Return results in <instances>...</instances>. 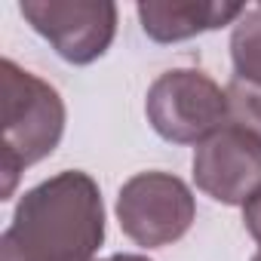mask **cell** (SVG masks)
<instances>
[{
    "mask_svg": "<svg viewBox=\"0 0 261 261\" xmlns=\"http://www.w3.org/2000/svg\"><path fill=\"white\" fill-rule=\"evenodd\" d=\"M101 243V191L92 175L68 169L25 191L0 237V261H92Z\"/></svg>",
    "mask_w": 261,
    "mask_h": 261,
    "instance_id": "cell-1",
    "label": "cell"
},
{
    "mask_svg": "<svg viewBox=\"0 0 261 261\" xmlns=\"http://www.w3.org/2000/svg\"><path fill=\"white\" fill-rule=\"evenodd\" d=\"M4 86V197H13L19 172L49 157L65 133V101L62 95L31 71L19 68L13 59L0 62Z\"/></svg>",
    "mask_w": 261,
    "mask_h": 261,
    "instance_id": "cell-2",
    "label": "cell"
},
{
    "mask_svg": "<svg viewBox=\"0 0 261 261\" xmlns=\"http://www.w3.org/2000/svg\"><path fill=\"white\" fill-rule=\"evenodd\" d=\"M145 114L160 139L175 145H200L230 123V101L227 89H221L209 74L175 68L151 83Z\"/></svg>",
    "mask_w": 261,
    "mask_h": 261,
    "instance_id": "cell-3",
    "label": "cell"
},
{
    "mask_svg": "<svg viewBox=\"0 0 261 261\" xmlns=\"http://www.w3.org/2000/svg\"><path fill=\"white\" fill-rule=\"evenodd\" d=\"M197 218L191 188L169 172H139L117 197V221L123 233L145 246L160 249L181 240Z\"/></svg>",
    "mask_w": 261,
    "mask_h": 261,
    "instance_id": "cell-4",
    "label": "cell"
},
{
    "mask_svg": "<svg viewBox=\"0 0 261 261\" xmlns=\"http://www.w3.org/2000/svg\"><path fill=\"white\" fill-rule=\"evenodd\" d=\"M19 10L71 65L101 59L117 34V7L111 0H22Z\"/></svg>",
    "mask_w": 261,
    "mask_h": 261,
    "instance_id": "cell-5",
    "label": "cell"
},
{
    "mask_svg": "<svg viewBox=\"0 0 261 261\" xmlns=\"http://www.w3.org/2000/svg\"><path fill=\"white\" fill-rule=\"evenodd\" d=\"M197 188L224 206H246L261 191V139L227 123L194 151Z\"/></svg>",
    "mask_w": 261,
    "mask_h": 261,
    "instance_id": "cell-6",
    "label": "cell"
},
{
    "mask_svg": "<svg viewBox=\"0 0 261 261\" xmlns=\"http://www.w3.org/2000/svg\"><path fill=\"white\" fill-rule=\"evenodd\" d=\"M243 13V4H218V0H142L139 4L142 31L157 43H178L224 28Z\"/></svg>",
    "mask_w": 261,
    "mask_h": 261,
    "instance_id": "cell-7",
    "label": "cell"
},
{
    "mask_svg": "<svg viewBox=\"0 0 261 261\" xmlns=\"http://www.w3.org/2000/svg\"><path fill=\"white\" fill-rule=\"evenodd\" d=\"M230 59H233L230 80L261 89V4L246 7V13L237 19L230 34Z\"/></svg>",
    "mask_w": 261,
    "mask_h": 261,
    "instance_id": "cell-8",
    "label": "cell"
},
{
    "mask_svg": "<svg viewBox=\"0 0 261 261\" xmlns=\"http://www.w3.org/2000/svg\"><path fill=\"white\" fill-rule=\"evenodd\" d=\"M227 101H230V123L249 129L252 136L261 139V89L230 80Z\"/></svg>",
    "mask_w": 261,
    "mask_h": 261,
    "instance_id": "cell-9",
    "label": "cell"
},
{
    "mask_svg": "<svg viewBox=\"0 0 261 261\" xmlns=\"http://www.w3.org/2000/svg\"><path fill=\"white\" fill-rule=\"evenodd\" d=\"M243 221H246V230L252 233V240L261 246V191L243 206Z\"/></svg>",
    "mask_w": 261,
    "mask_h": 261,
    "instance_id": "cell-10",
    "label": "cell"
},
{
    "mask_svg": "<svg viewBox=\"0 0 261 261\" xmlns=\"http://www.w3.org/2000/svg\"><path fill=\"white\" fill-rule=\"evenodd\" d=\"M105 261H151L148 255H129V252H117V255H111V258H105Z\"/></svg>",
    "mask_w": 261,
    "mask_h": 261,
    "instance_id": "cell-11",
    "label": "cell"
},
{
    "mask_svg": "<svg viewBox=\"0 0 261 261\" xmlns=\"http://www.w3.org/2000/svg\"><path fill=\"white\" fill-rule=\"evenodd\" d=\"M252 261H261V249H258V252H255V255H252Z\"/></svg>",
    "mask_w": 261,
    "mask_h": 261,
    "instance_id": "cell-12",
    "label": "cell"
}]
</instances>
